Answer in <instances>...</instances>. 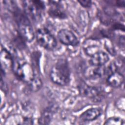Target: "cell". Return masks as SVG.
I'll return each instance as SVG.
<instances>
[{
	"instance_id": "obj_1",
	"label": "cell",
	"mask_w": 125,
	"mask_h": 125,
	"mask_svg": "<svg viewBox=\"0 0 125 125\" xmlns=\"http://www.w3.org/2000/svg\"><path fill=\"white\" fill-rule=\"evenodd\" d=\"M10 10L13 13L19 33L26 42H32L35 38V33L28 17L16 5Z\"/></svg>"
},
{
	"instance_id": "obj_2",
	"label": "cell",
	"mask_w": 125,
	"mask_h": 125,
	"mask_svg": "<svg viewBox=\"0 0 125 125\" xmlns=\"http://www.w3.org/2000/svg\"><path fill=\"white\" fill-rule=\"evenodd\" d=\"M51 80L55 84L64 86L70 79V69L67 61L64 59L58 60L52 67L50 72Z\"/></svg>"
},
{
	"instance_id": "obj_3",
	"label": "cell",
	"mask_w": 125,
	"mask_h": 125,
	"mask_svg": "<svg viewBox=\"0 0 125 125\" xmlns=\"http://www.w3.org/2000/svg\"><path fill=\"white\" fill-rule=\"evenodd\" d=\"M12 69L16 78L20 81L28 83L36 73L32 65L26 61L13 56Z\"/></svg>"
},
{
	"instance_id": "obj_4",
	"label": "cell",
	"mask_w": 125,
	"mask_h": 125,
	"mask_svg": "<svg viewBox=\"0 0 125 125\" xmlns=\"http://www.w3.org/2000/svg\"><path fill=\"white\" fill-rule=\"evenodd\" d=\"M24 12L28 17L35 22L42 19V11L45 9L43 1L37 0H24L22 2Z\"/></svg>"
},
{
	"instance_id": "obj_5",
	"label": "cell",
	"mask_w": 125,
	"mask_h": 125,
	"mask_svg": "<svg viewBox=\"0 0 125 125\" xmlns=\"http://www.w3.org/2000/svg\"><path fill=\"white\" fill-rule=\"evenodd\" d=\"M35 37L38 44L47 50H52L57 45L56 38L47 28L38 29L36 32Z\"/></svg>"
},
{
	"instance_id": "obj_6",
	"label": "cell",
	"mask_w": 125,
	"mask_h": 125,
	"mask_svg": "<svg viewBox=\"0 0 125 125\" xmlns=\"http://www.w3.org/2000/svg\"><path fill=\"white\" fill-rule=\"evenodd\" d=\"M80 90L83 95L95 102H99L104 98L103 92L99 87L84 84L81 86Z\"/></svg>"
},
{
	"instance_id": "obj_7",
	"label": "cell",
	"mask_w": 125,
	"mask_h": 125,
	"mask_svg": "<svg viewBox=\"0 0 125 125\" xmlns=\"http://www.w3.org/2000/svg\"><path fill=\"white\" fill-rule=\"evenodd\" d=\"M60 42L66 45L76 46L79 43V41L76 35L70 30L66 29L60 30L57 34Z\"/></svg>"
},
{
	"instance_id": "obj_8",
	"label": "cell",
	"mask_w": 125,
	"mask_h": 125,
	"mask_svg": "<svg viewBox=\"0 0 125 125\" xmlns=\"http://www.w3.org/2000/svg\"><path fill=\"white\" fill-rule=\"evenodd\" d=\"M105 75V66L91 65L84 70V76L88 80H96Z\"/></svg>"
},
{
	"instance_id": "obj_9",
	"label": "cell",
	"mask_w": 125,
	"mask_h": 125,
	"mask_svg": "<svg viewBox=\"0 0 125 125\" xmlns=\"http://www.w3.org/2000/svg\"><path fill=\"white\" fill-rule=\"evenodd\" d=\"M49 2L50 3V7L48 13L50 17L61 20L66 18V14L60 4L53 1H49Z\"/></svg>"
},
{
	"instance_id": "obj_10",
	"label": "cell",
	"mask_w": 125,
	"mask_h": 125,
	"mask_svg": "<svg viewBox=\"0 0 125 125\" xmlns=\"http://www.w3.org/2000/svg\"><path fill=\"white\" fill-rule=\"evenodd\" d=\"M109 58L106 53L103 51H99L91 57L89 62L90 65H104L109 61Z\"/></svg>"
},
{
	"instance_id": "obj_11",
	"label": "cell",
	"mask_w": 125,
	"mask_h": 125,
	"mask_svg": "<svg viewBox=\"0 0 125 125\" xmlns=\"http://www.w3.org/2000/svg\"><path fill=\"white\" fill-rule=\"evenodd\" d=\"M102 114L101 108L94 107L89 108L83 112L80 116V119L83 122L92 121L96 120Z\"/></svg>"
},
{
	"instance_id": "obj_12",
	"label": "cell",
	"mask_w": 125,
	"mask_h": 125,
	"mask_svg": "<svg viewBox=\"0 0 125 125\" xmlns=\"http://www.w3.org/2000/svg\"><path fill=\"white\" fill-rule=\"evenodd\" d=\"M124 81V76L119 71L113 72L108 76L106 79V83L108 85L112 87H118L122 85Z\"/></svg>"
},
{
	"instance_id": "obj_13",
	"label": "cell",
	"mask_w": 125,
	"mask_h": 125,
	"mask_svg": "<svg viewBox=\"0 0 125 125\" xmlns=\"http://www.w3.org/2000/svg\"><path fill=\"white\" fill-rule=\"evenodd\" d=\"M1 66L6 68H11L13 63V56L6 49L3 48L0 52Z\"/></svg>"
},
{
	"instance_id": "obj_14",
	"label": "cell",
	"mask_w": 125,
	"mask_h": 125,
	"mask_svg": "<svg viewBox=\"0 0 125 125\" xmlns=\"http://www.w3.org/2000/svg\"><path fill=\"white\" fill-rule=\"evenodd\" d=\"M99 43L98 42L94 40L90 41L89 42H86L84 43V51L85 54L91 57L96 53L100 51L99 50Z\"/></svg>"
},
{
	"instance_id": "obj_15",
	"label": "cell",
	"mask_w": 125,
	"mask_h": 125,
	"mask_svg": "<svg viewBox=\"0 0 125 125\" xmlns=\"http://www.w3.org/2000/svg\"><path fill=\"white\" fill-rule=\"evenodd\" d=\"M27 84L29 89L31 91L36 92L41 88L42 82L39 74L35 73L33 77Z\"/></svg>"
},
{
	"instance_id": "obj_16",
	"label": "cell",
	"mask_w": 125,
	"mask_h": 125,
	"mask_svg": "<svg viewBox=\"0 0 125 125\" xmlns=\"http://www.w3.org/2000/svg\"><path fill=\"white\" fill-rule=\"evenodd\" d=\"M53 115V110L50 108L45 109L39 119L38 123L41 125L49 124L51 121Z\"/></svg>"
},
{
	"instance_id": "obj_17",
	"label": "cell",
	"mask_w": 125,
	"mask_h": 125,
	"mask_svg": "<svg viewBox=\"0 0 125 125\" xmlns=\"http://www.w3.org/2000/svg\"><path fill=\"white\" fill-rule=\"evenodd\" d=\"M13 43L16 48L19 49H22L25 47V40L18 31V33L13 38Z\"/></svg>"
},
{
	"instance_id": "obj_18",
	"label": "cell",
	"mask_w": 125,
	"mask_h": 125,
	"mask_svg": "<svg viewBox=\"0 0 125 125\" xmlns=\"http://www.w3.org/2000/svg\"><path fill=\"white\" fill-rule=\"evenodd\" d=\"M124 124V120L118 117H112L107 119L104 125H122Z\"/></svg>"
},
{
	"instance_id": "obj_19",
	"label": "cell",
	"mask_w": 125,
	"mask_h": 125,
	"mask_svg": "<svg viewBox=\"0 0 125 125\" xmlns=\"http://www.w3.org/2000/svg\"><path fill=\"white\" fill-rule=\"evenodd\" d=\"M78 2L83 7L85 8L90 7L92 5V2L91 0H78Z\"/></svg>"
},
{
	"instance_id": "obj_20",
	"label": "cell",
	"mask_w": 125,
	"mask_h": 125,
	"mask_svg": "<svg viewBox=\"0 0 125 125\" xmlns=\"http://www.w3.org/2000/svg\"><path fill=\"white\" fill-rule=\"evenodd\" d=\"M105 47L106 48V50H107V51L110 53L111 55H114V52H115V50L114 49L113 47L112 46L110 42H105Z\"/></svg>"
},
{
	"instance_id": "obj_21",
	"label": "cell",
	"mask_w": 125,
	"mask_h": 125,
	"mask_svg": "<svg viewBox=\"0 0 125 125\" xmlns=\"http://www.w3.org/2000/svg\"><path fill=\"white\" fill-rule=\"evenodd\" d=\"M33 121L31 118L26 117L22 118V124H33Z\"/></svg>"
},
{
	"instance_id": "obj_22",
	"label": "cell",
	"mask_w": 125,
	"mask_h": 125,
	"mask_svg": "<svg viewBox=\"0 0 125 125\" xmlns=\"http://www.w3.org/2000/svg\"><path fill=\"white\" fill-rule=\"evenodd\" d=\"M119 43L121 45L124 46L125 44V37L124 36H120L119 38Z\"/></svg>"
}]
</instances>
